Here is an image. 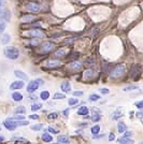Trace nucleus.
<instances>
[{"label":"nucleus","mask_w":143,"mask_h":144,"mask_svg":"<svg viewBox=\"0 0 143 144\" xmlns=\"http://www.w3.org/2000/svg\"><path fill=\"white\" fill-rule=\"evenodd\" d=\"M90 131H92V133H93V134H98L99 132H100V126L96 125V126L92 127V129H90Z\"/></svg>","instance_id":"28"},{"label":"nucleus","mask_w":143,"mask_h":144,"mask_svg":"<svg viewBox=\"0 0 143 144\" xmlns=\"http://www.w3.org/2000/svg\"><path fill=\"white\" fill-rule=\"evenodd\" d=\"M57 141L59 143H63V144H68L69 143V138L67 135H59L57 138Z\"/></svg>","instance_id":"22"},{"label":"nucleus","mask_w":143,"mask_h":144,"mask_svg":"<svg viewBox=\"0 0 143 144\" xmlns=\"http://www.w3.org/2000/svg\"><path fill=\"white\" fill-rule=\"evenodd\" d=\"M81 67H82V63L79 61H72L70 63V68L73 70H79V69H81Z\"/></svg>","instance_id":"21"},{"label":"nucleus","mask_w":143,"mask_h":144,"mask_svg":"<svg viewBox=\"0 0 143 144\" xmlns=\"http://www.w3.org/2000/svg\"><path fill=\"white\" fill-rule=\"evenodd\" d=\"M11 41V35L9 33H5V34H2V37H1V43L3 45H6L8 44Z\"/></svg>","instance_id":"15"},{"label":"nucleus","mask_w":143,"mask_h":144,"mask_svg":"<svg viewBox=\"0 0 143 144\" xmlns=\"http://www.w3.org/2000/svg\"><path fill=\"white\" fill-rule=\"evenodd\" d=\"M30 119H38L39 118V115L38 114H32V115H30L29 116Z\"/></svg>","instance_id":"44"},{"label":"nucleus","mask_w":143,"mask_h":144,"mask_svg":"<svg viewBox=\"0 0 143 144\" xmlns=\"http://www.w3.org/2000/svg\"><path fill=\"white\" fill-rule=\"evenodd\" d=\"M45 66L47 68H57V67L60 66V61H59V60H55V59H52V60L46 61Z\"/></svg>","instance_id":"11"},{"label":"nucleus","mask_w":143,"mask_h":144,"mask_svg":"<svg viewBox=\"0 0 143 144\" xmlns=\"http://www.w3.org/2000/svg\"><path fill=\"white\" fill-rule=\"evenodd\" d=\"M99 91H100V94H102V95H108L110 93V89L109 88H100Z\"/></svg>","instance_id":"36"},{"label":"nucleus","mask_w":143,"mask_h":144,"mask_svg":"<svg viewBox=\"0 0 143 144\" xmlns=\"http://www.w3.org/2000/svg\"><path fill=\"white\" fill-rule=\"evenodd\" d=\"M57 117H58L57 112H53V113H51V114L47 115V118H49V119H56Z\"/></svg>","instance_id":"32"},{"label":"nucleus","mask_w":143,"mask_h":144,"mask_svg":"<svg viewBox=\"0 0 143 144\" xmlns=\"http://www.w3.org/2000/svg\"><path fill=\"white\" fill-rule=\"evenodd\" d=\"M66 53H67V51L65 50V49H60V50H57L56 52H55V57L56 58H60V57H63V56L66 55Z\"/></svg>","instance_id":"18"},{"label":"nucleus","mask_w":143,"mask_h":144,"mask_svg":"<svg viewBox=\"0 0 143 144\" xmlns=\"http://www.w3.org/2000/svg\"><path fill=\"white\" fill-rule=\"evenodd\" d=\"M78 102H79V100H78L77 98H70V99H69V101H68L69 105H75Z\"/></svg>","instance_id":"33"},{"label":"nucleus","mask_w":143,"mask_h":144,"mask_svg":"<svg viewBox=\"0 0 143 144\" xmlns=\"http://www.w3.org/2000/svg\"><path fill=\"white\" fill-rule=\"evenodd\" d=\"M29 99L32 100V101H35V100L38 99V97H37V96H34V95H32V96H30V97H29Z\"/></svg>","instance_id":"49"},{"label":"nucleus","mask_w":143,"mask_h":144,"mask_svg":"<svg viewBox=\"0 0 143 144\" xmlns=\"http://www.w3.org/2000/svg\"><path fill=\"white\" fill-rule=\"evenodd\" d=\"M15 114H25L26 113V107L23 105H18L16 109H15Z\"/></svg>","instance_id":"24"},{"label":"nucleus","mask_w":143,"mask_h":144,"mask_svg":"<svg viewBox=\"0 0 143 144\" xmlns=\"http://www.w3.org/2000/svg\"><path fill=\"white\" fill-rule=\"evenodd\" d=\"M117 142L120 144H133V141L130 140L129 138H122V139H118Z\"/></svg>","instance_id":"20"},{"label":"nucleus","mask_w":143,"mask_h":144,"mask_svg":"<svg viewBox=\"0 0 143 144\" xmlns=\"http://www.w3.org/2000/svg\"><path fill=\"white\" fill-rule=\"evenodd\" d=\"M88 109H87L86 106H81L80 109L78 110V114L80 115V116H87L88 115Z\"/></svg>","instance_id":"14"},{"label":"nucleus","mask_w":143,"mask_h":144,"mask_svg":"<svg viewBox=\"0 0 143 144\" xmlns=\"http://www.w3.org/2000/svg\"><path fill=\"white\" fill-rule=\"evenodd\" d=\"M27 35L30 37L31 39H42L45 37V34L43 31H41L40 29H33V30H29L27 32Z\"/></svg>","instance_id":"3"},{"label":"nucleus","mask_w":143,"mask_h":144,"mask_svg":"<svg viewBox=\"0 0 143 144\" xmlns=\"http://www.w3.org/2000/svg\"><path fill=\"white\" fill-rule=\"evenodd\" d=\"M63 98H66V97H65V95H63V94L56 93V94L54 95V99H55V100H61V99H63Z\"/></svg>","instance_id":"31"},{"label":"nucleus","mask_w":143,"mask_h":144,"mask_svg":"<svg viewBox=\"0 0 143 144\" xmlns=\"http://www.w3.org/2000/svg\"><path fill=\"white\" fill-rule=\"evenodd\" d=\"M99 99H100V96L97 95V94H92V95H89V98H88L89 101H93V102L98 101Z\"/></svg>","instance_id":"26"},{"label":"nucleus","mask_w":143,"mask_h":144,"mask_svg":"<svg viewBox=\"0 0 143 144\" xmlns=\"http://www.w3.org/2000/svg\"><path fill=\"white\" fill-rule=\"evenodd\" d=\"M93 62H94V59H92V58H89L88 60L86 61V65L87 66H90V65H93Z\"/></svg>","instance_id":"46"},{"label":"nucleus","mask_w":143,"mask_h":144,"mask_svg":"<svg viewBox=\"0 0 143 144\" xmlns=\"http://www.w3.org/2000/svg\"><path fill=\"white\" fill-rule=\"evenodd\" d=\"M5 55L7 58L11 59V60H15L19 57V51L16 47H7L5 50Z\"/></svg>","instance_id":"2"},{"label":"nucleus","mask_w":143,"mask_h":144,"mask_svg":"<svg viewBox=\"0 0 143 144\" xmlns=\"http://www.w3.org/2000/svg\"><path fill=\"white\" fill-rule=\"evenodd\" d=\"M54 144H60V143H54Z\"/></svg>","instance_id":"55"},{"label":"nucleus","mask_w":143,"mask_h":144,"mask_svg":"<svg viewBox=\"0 0 143 144\" xmlns=\"http://www.w3.org/2000/svg\"><path fill=\"white\" fill-rule=\"evenodd\" d=\"M3 126H5L7 129H9V130H15L17 128V125H16V123L13 122L12 119H7V121L3 122Z\"/></svg>","instance_id":"7"},{"label":"nucleus","mask_w":143,"mask_h":144,"mask_svg":"<svg viewBox=\"0 0 143 144\" xmlns=\"http://www.w3.org/2000/svg\"><path fill=\"white\" fill-rule=\"evenodd\" d=\"M3 141H5V138H3V137H0V143L3 142Z\"/></svg>","instance_id":"53"},{"label":"nucleus","mask_w":143,"mask_h":144,"mask_svg":"<svg viewBox=\"0 0 143 144\" xmlns=\"http://www.w3.org/2000/svg\"><path fill=\"white\" fill-rule=\"evenodd\" d=\"M131 135H132L131 131H125V132H124V137H123V138H130Z\"/></svg>","instance_id":"39"},{"label":"nucleus","mask_w":143,"mask_h":144,"mask_svg":"<svg viewBox=\"0 0 143 144\" xmlns=\"http://www.w3.org/2000/svg\"><path fill=\"white\" fill-rule=\"evenodd\" d=\"M62 114H63V116H65V117L68 116V114H69V109H67V110L63 111V112H62Z\"/></svg>","instance_id":"47"},{"label":"nucleus","mask_w":143,"mask_h":144,"mask_svg":"<svg viewBox=\"0 0 143 144\" xmlns=\"http://www.w3.org/2000/svg\"><path fill=\"white\" fill-rule=\"evenodd\" d=\"M136 89H139V86L131 85V86H126L123 90H124V91H132V90H136Z\"/></svg>","instance_id":"29"},{"label":"nucleus","mask_w":143,"mask_h":144,"mask_svg":"<svg viewBox=\"0 0 143 144\" xmlns=\"http://www.w3.org/2000/svg\"><path fill=\"white\" fill-rule=\"evenodd\" d=\"M11 18V12L10 10H3V12L0 14V21H3V22H9Z\"/></svg>","instance_id":"9"},{"label":"nucleus","mask_w":143,"mask_h":144,"mask_svg":"<svg viewBox=\"0 0 143 144\" xmlns=\"http://www.w3.org/2000/svg\"><path fill=\"white\" fill-rule=\"evenodd\" d=\"M100 118H101V115L100 114H94V115H92V121L93 122H98V121H100Z\"/></svg>","instance_id":"34"},{"label":"nucleus","mask_w":143,"mask_h":144,"mask_svg":"<svg viewBox=\"0 0 143 144\" xmlns=\"http://www.w3.org/2000/svg\"><path fill=\"white\" fill-rule=\"evenodd\" d=\"M26 9L30 12H33V13H38V12L41 11L42 7L40 6V3H38V2H29V3H27Z\"/></svg>","instance_id":"4"},{"label":"nucleus","mask_w":143,"mask_h":144,"mask_svg":"<svg viewBox=\"0 0 143 144\" xmlns=\"http://www.w3.org/2000/svg\"><path fill=\"white\" fill-rule=\"evenodd\" d=\"M14 74L16 75L17 78H19L21 80H23V81H27V80H28V77H27V74H25L24 72L19 71V70H15V71H14Z\"/></svg>","instance_id":"13"},{"label":"nucleus","mask_w":143,"mask_h":144,"mask_svg":"<svg viewBox=\"0 0 143 144\" xmlns=\"http://www.w3.org/2000/svg\"><path fill=\"white\" fill-rule=\"evenodd\" d=\"M13 140H18L19 142H23V143H26L27 140L26 139H24V138H17V137H15V138H12Z\"/></svg>","instance_id":"40"},{"label":"nucleus","mask_w":143,"mask_h":144,"mask_svg":"<svg viewBox=\"0 0 143 144\" xmlns=\"http://www.w3.org/2000/svg\"><path fill=\"white\" fill-rule=\"evenodd\" d=\"M0 130H1V129H0Z\"/></svg>","instance_id":"56"},{"label":"nucleus","mask_w":143,"mask_h":144,"mask_svg":"<svg viewBox=\"0 0 143 144\" xmlns=\"http://www.w3.org/2000/svg\"><path fill=\"white\" fill-rule=\"evenodd\" d=\"M39 88V84L37 83V81H31L28 83V85H27V91H28L29 94H33L35 90Z\"/></svg>","instance_id":"6"},{"label":"nucleus","mask_w":143,"mask_h":144,"mask_svg":"<svg viewBox=\"0 0 143 144\" xmlns=\"http://www.w3.org/2000/svg\"><path fill=\"white\" fill-rule=\"evenodd\" d=\"M125 71H126V67L121 63V65H117L116 67H114L113 69L111 70L110 77L112 79H118V78H121L122 75L125 73Z\"/></svg>","instance_id":"1"},{"label":"nucleus","mask_w":143,"mask_h":144,"mask_svg":"<svg viewBox=\"0 0 143 144\" xmlns=\"http://www.w3.org/2000/svg\"><path fill=\"white\" fill-rule=\"evenodd\" d=\"M35 81H37V83L39 84V86H40V85H43V81H42V80L38 79V80H35Z\"/></svg>","instance_id":"50"},{"label":"nucleus","mask_w":143,"mask_h":144,"mask_svg":"<svg viewBox=\"0 0 143 144\" xmlns=\"http://www.w3.org/2000/svg\"><path fill=\"white\" fill-rule=\"evenodd\" d=\"M38 43H39L38 40H32V41L29 42V44H30V45H38Z\"/></svg>","instance_id":"43"},{"label":"nucleus","mask_w":143,"mask_h":144,"mask_svg":"<svg viewBox=\"0 0 143 144\" xmlns=\"http://www.w3.org/2000/svg\"><path fill=\"white\" fill-rule=\"evenodd\" d=\"M114 139H115V135H114L113 133H110V135H109V141H113Z\"/></svg>","instance_id":"48"},{"label":"nucleus","mask_w":143,"mask_h":144,"mask_svg":"<svg viewBox=\"0 0 143 144\" xmlns=\"http://www.w3.org/2000/svg\"><path fill=\"white\" fill-rule=\"evenodd\" d=\"M137 116L140 118V119L142 118V113H141V112H138V113H137Z\"/></svg>","instance_id":"52"},{"label":"nucleus","mask_w":143,"mask_h":144,"mask_svg":"<svg viewBox=\"0 0 143 144\" xmlns=\"http://www.w3.org/2000/svg\"><path fill=\"white\" fill-rule=\"evenodd\" d=\"M5 29H6V24L5 23H1V24H0V33H1Z\"/></svg>","instance_id":"42"},{"label":"nucleus","mask_w":143,"mask_h":144,"mask_svg":"<svg viewBox=\"0 0 143 144\" xmlns=\"http://www.w3.org/2000/svg\"><path fill=\"white\" fill-rule=\"evenodd\" d=\"M42 140L44 142H46V143H50L51 141H53V138H52L51 134H49L47 132H44V133L42 134Z\"/></svg>","instance_id":"23"},{"label":"nucleus","mask_w":143,"mask_h":144,"mask_svg":"<svg viewBox=\"0 0 143 144\" xmlns=\"http://www.w3.org/2000/svg\"><path fill=\"white\" fill-rule=\"evenodd\" d=\"M42 125L41 124H38V125H34V126H31V129L32 130H41L42 129Z\"/></svg>","instance_id":"35"},{"label":"nucleus","mask_w":143,"mask_h":144,"mask_svg":"<svg viewBox=\"0 0 143 144\" xmlns=\"http://www.w3.org/2000/svg\"><path fill=\"white\" fill-rule=\"evenodd\" d=\"M60 88H61V90L63 91V93L68 94V93H70V91H71V85H70V83L68 81H65V82L61 83Z\"/></svg>","instance_id":"10"},{"label":"nucleus","mask_w":143,"mask_h":144,"mask_svg":"<svg viewBox=\"0 0 143 144\" xmlns=\"http://www.w3.org/2000/svg\"><path fill=\"white\" fill-rule=\"evenodd\" d=\"M55 49V44L53 42H44L41 44V52H43V53H50V52H52Z\"/></svg>","instance_id":"5"},{"label":"nucleus","mask_w":143,"mask_h":144,"mask_svg":"<svg viewBox=\"0 0 143 144\" xmlns=\"http://www.w3.org/2000/svg\"><path fill=\"white\" fill-rule=\"evenodd\" d=\"M137 106H138V109H142V106H143V101H139L136 103Z\"/></svg>","instance_id":"45"},{"label":"nucleus","mask_w":143,"mask_h":144,"mask_svg":"<svg viewBox=\"0 0 143 144\" xmlns=\"http://www.w3.org/2000/svg\"><path fill=\"white\" fill-rule=\"evenodd\" d=\"M83 95H84V93H83V91H74V93H73L74 97H79V96H83Z\"/></svg>","instance_id":"41"},{"label":"nucleus","mask_w":143,"mask_h":144,"mask_svg":"<svg viewBox=\"0 0 143 144\" xmlns=\"http://www.w3.org/2000/svg\"><path fill=\"white\" fill-rule=\"evenodd\" d=\"M47 131H50V132L54 133V134L58 133V130H56V129H55V128H53V127H49V128H47Z\"/></svg>","instance_id":"38"},{"label":"nucleus","mask_w":143,"mask_h":144,"mask_svg":"<svg viewBox=\"0 0 143 144\" xmlns=\"http://www.w3.org/2000/svg\"><path fill=\"white\" fill-rule=\"evenodd\" d=\"M24 85H25V83H24V81H15L13 82L10 85V89L11 90H17V89H21L24 87Z\"/></svg>","instance_id":"8"},{"label":"nucleus","mask_w":143,"mask_h":144,"mask_svg":"<svg viewBox=\"0 0 143 144\" xmlns=\"http://www.w3.org/2000/svg\"><path fill=\"white\" fill-rule=\"evenodd\" d=\"M12 99L14 100V101H22L23 100V95L19 94V93H16V91H14L13 94H12Z\"/></svg>","instance_id":"19"},{"label":"nucleus","mask_w":143,"mask_h":144,"mask_svg":"<svg viewBox=\"0 0 143 144\" xmlns=\"http://www.w3.org/2000/svg\"><path fill=\"white\" fill-rule=\"evenodd\" d=\"M2 12H3V9H2V7H0V14H1Z\"/></svg>","instance_id":"54"},{"label":"nucleus","mask_w":143,"mask_h":144,"mask_svg":"<svg viewBox=\"0 0 143 144\" xmlns=\"http://www.w3.org/2000/svg\"><path fill=\"white\" fill-rule=\"evenodd\" d=\"M40 98H41L42 100H44V101H45V100H47V99L50 98V93H49L47 90H43L42 93L40 94Z\"/></svg>","instance_id":"25"},{"label":"nucleus","mask_w":143,"mask_h":144,"mask_svg":"<svg viewBox=\"0 0 143 144\" xmlns=\"http://www.w3.org/2000/svg\"><path fill=\"white\" fill-rule=\"evenodd\" d=\"M123 115H124V111H123L122 107H118V109L112 114V118L113 119H118V118H121Z\"/></svg>","instance_id":"12"},{"label":"nucleus","mask_w":143,"mask_h":144,"mask_svg":"<svg viewBox=\"0 0 143 144\" xmlns=\"http://www.w3.org/2000/svg\"><path fill=\"white\" fill-rule=\"evenodd\" d=\"M5 3H6V0H0V7H3Z\"/></svg>","instance_id":"51"},{"label":"nucleus","mask_w":143,"mask_h":144,"mask_svg":"<svg viewBox=\"0 0 143 144\" xmlns=\"http://www.w3.org/2000/svg\"><path fill=\"white\" fill-rule=\"evenodd\" d=\"M24 115H14L12 118H10V119H17V121H22V119H24Z\"/></svg>","instance_id":"37"},{"label":"nucleus","mask_w":143,"mask_h":144,"mask_svg":"<svg viewBox=\"0 0 143 144\" xmlns=\"http://www.w3.org/2000/svg\"><path fill=\"white\" fill-rule=\"evenodd\" d=\"M41 107H42L41 103H34V104L31 105V111H38V110H40Z\"/></svg>","instance_id":"30"},{"label":"nucleus","mask_w":143,"mask_h":144,"mask_svg":"<svg viewBox=\"0 0 143 144\" xmlns=\"http://www.w3.org/2000/svg\"><path fill=\"white\" fill-rule=\"evenodd\" d=\"M34 18H35L34 15H25V16H22V17H21V22H23V23L32 22Z\"/></svg>","instance_id":"16"},{"label":"nucleus","mask_w":143,"mask_h":144,"mask_svg":"<svg viewBox=\"0 0 143 144\" xmlns=\"http://www.w3.org/2000/svg\"><path fill=\"white\" fill-rule=\"evenodd\" d=\"M93 75H94V70H92V69H88V70H86L84 72V78L85 79H90Z\"/></svg>","instance_id":"27"},{"label":"nucleus","mask_w":143,"mask_h":144,"mask_svg":"<svg viewBox=\"0 0 143 144\" xmlns=\"http://www.w3.org/2000/svg\"><path fill=\"white\" fill-rule=\"evenodd\" d=\"M126 129H127V126H126V124H124V123H118L117 124V131L120 133H124L125 131H126Z\"/></svg>","instance_id":"17"}]
</instances>
